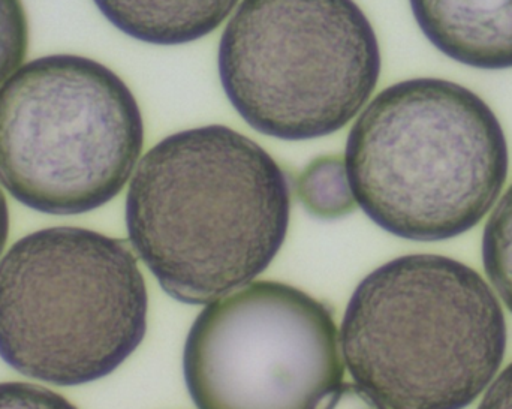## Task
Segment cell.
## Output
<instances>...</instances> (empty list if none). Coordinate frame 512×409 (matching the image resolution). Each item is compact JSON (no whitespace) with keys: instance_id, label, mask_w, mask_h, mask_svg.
Listing matches in <instances>:
<instances>
[{"instance_id":"3957f363","label":"cell","mask_w":512,"mask_h":409,"mask_svg":"<svg viewBox=\"0 0 512 409\" xmlns=\"http://www.w3.org/2000/svg\"><path fill=\"white\" fill-rule=\"evenodd\" d=\"M339 344L378 409H465L504 362L507 323L487 282L442 255L394 258L358 284Z\"/></svg>"},{"instance_id":"7c38bea8","label":"cell","mask_w":512,"mask_h":409,"mask_svg":"<svg viewBox=\"0 0 512 409\" xmlns=\"http://www.w3.org/2000/svg\"><path fill=\"white\" fill-rule=\"evenodd\" d=\"M29 23L21 0H0V87L23 65Z\"/></svg>"},{"instance_id":"9c48e42d","label":"cell","mask_w":512,"mask_h":409,"mask_svg":"<svg viewBox=\"0 0 512 409\" xmlns=\"http://www.w3.org/2000/svg\"><path fill=\"white\" fill-rule=\"evenodd\" d=\"M126 36L144 44L174 47L215 32L240 0H93Z\"/></svg>"},{"instance_id":"7a4b0ae2","label":"cell","mask_w":512,"mask_h":409,"mask_svg":"<svg viewBox=\"0 0 512 409\" xmlns=\"http://www.w3.org/2000/svg\"><path fill=\"white\" fill-rule=\"evenodd\" d=\"M345 167L355 203L378 227L414 242L462 236L507 182L510 149L495 111L442 78L379 92L355 120Z\"/></svg>"},{"instance_id":"8fae6325","label":"cell","mask_w":512,"mask_h":409,"mask_svg":"<svg viewBox=\"0 0 512 409\" xmlns=\"http://www.w3.org/2000/svg\"><path fill=\"white\" fill-rule=\"evenodd\" d=\"M483 263L490 282L512 312V185L484 228Z\"/></svg>"},{"instance_id":"ba28073f","label":"cell","mask_w":512,"mask_h":409,"mask_svg":"<svg viewBox=\"0 0 512 409\" xmlns=\"http://www.w3.org/2000/svg\"><path fill=\"white\" fill-rule=\"evenodd\" d=\"M427 41L481 71L512 69V0H409Z\"/></svg>"},{"instance_id":"8992f818","label":"cell","mask_w":512,"mask_h":409,"mask_svg":"<svg viewBox=\"0 0 512 409\" xmlns=\"http://www.w3.org/2000/svg\"><path fill=\"white\" fill-rule=\"evenodd\" d=\"M228 101L267 137L345 128L381 77L378 36L354 0H242L218 51Z\"/></svg>"},{"instance_id":"6da1fadb","label":"cell","mask_w":512,"mask_h":409,"mask_svg":"<svg viewBox=\"0 0 512 409\" xmlns=\"http://www.w3.org/2000/svg\"><path fill=\"white\" fill-rule=\"evenodd\" d=\"M129 242L162 290L210 305L251 284L288 234L291 186L276 159L224 125L168 135L126 195Z\"/></svg>"},{"instance_id":"5b68a950","label":"cell","mask_w":512,"mask_h":409,"mask_svg":"<svg viewBox=\"0 0 512 409\" xmlns=\"http://www.w3.org/2000/svg\"><path fill=\"white\" fill-rule=\"evenodd\" d=\"M143 147L137 98L98 60L38 57L0 87V185L36 212L81 215L110 203Z\"/></svg>"},{"instance_id":"52a82bcc","label":"cell","mask_w":512,"mask_h":409,"mask_svg":"<svg viewBox=\"0 0 512 409\" xmlns=\"http://www.w3.org/2000/svg\"><path fill=\"white\" fill-rule=\"evenodd\" d=\"M183 375L198 409H333L346 389L330 309L274 281L246 285L200 312Z\"/></svg>"},{"instance_id":"4fadbf2b","label":"cell","mask_w":512,"mask_h":409,"mask_svg":"<svg viewBox=\"0 0 512 409\" xmlns=\"http://www.w3.org/2000/svg\"><path fill=\"white\" fill-rule=\"evenodd\" d=\"M0 409H78L65 396L29 383H0Z\"/></svg>"},{"instance_id":"9a60e30c","label":"cell","mask_w":512,"mask_h":409,"mask_svg":"<svg viewBox=\"0 0 512 409\" xmlns=\"http://www.w3.org/2000/svg\"><path fill=\"white\" fill-rule=\"evenodd\" d=\"M9 224H11V218H9L8 201H6L5 194L0 189V255L5 249L6 240H8Z\"/></svg>"},{"instance_id":"277c9868","label":"cell","mask_w":512,"mask_h":409,"mask_svg":"<svg viewBox=\"0 0 512 409\" xmlns=\"http://www.w3.org/2000/svg\"><path fill=\"white\" fill-rule=\"evenodd\" d=\"M149 294L126 242L78 227L27 234L0 260V359L77 387L113 374L147 332Z\"/></svg>"},{"instance_id":"30bf717a","label":"cell","mask_w":512,"mask_h":409,"mask_svg":"<svg viewBox=\"0 0 512 409\" xmlns=\"http://www.w3.org/2000/svg\"><path fill=\"white\" fill-rule=\"evenodd\" d=\"M297 191L307 212L318 218H339L354 210L345 161L337 156L313 159L298 177Z\"/></svg>"},{"instance_id":"5bb4252c","label":"cell","mask_w":512,"mask_h":409,"mask_svg":"<svg viewBox=\"0 0 512 409\" xmlns=\"http://www.w3.org/2000/svg\"><path fill=\"white\" fill-rule=\"evenodd\" d=\"M478 409H512V362L493 381Z\"/></svg>"}]
</instances>
